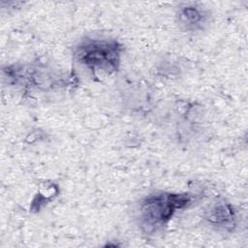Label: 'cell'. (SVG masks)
Segmentation results:
<instances>
[{
	"instance_id": "cell-2",
	"label": "cell",
	"mask_w": 248,
	"mask_h": 248,
	"mask_svg": "<svg viewBox=\"0 0 248 248\" xmlns=\"http://www.w3.org/2000/svg\"><path fill=\"white\" fill-rule=\"evenodd\" d=\"M122 46L115 40L86 39L75 48L78 63L92 73L110 75L117 72L121 60Z\"/></svg>"
},
{
	"instance_id": "cell-3",
	"label": "cell",
	"mask_w": 248,
	"mask_h": 248,
	"mask_svg": "<svg viewBox=\"0 0 248 248\" xmlns=\"http://www.w3.org/2000/svg\"><path fill=\"white\" fill-rule=\"evenodd\" d=\"M179 26L188 31L201 30L209 18L208 11L197 3H187L180 6L176 14Z\"/></svg>"
},
{
	"instance_id": "cell-1",
	"label": "cell",
	"mask_w": 248,
	"mask_h": 248,
	"mask_svg": "<svg viewBox=\"0 0 248 248\" xmlns=\"http://www.w3.org/2000/svg\"><path fill=\"white\" fill-rule=\"evenodd\" d=\"M192 197L187 193H156L140 202L138 217L143 232L152 233L168 225L174 213L187 207Z\"/></svg>"
},
{
	"instance_id": "cell-4",
	"label": "cell",
	"mask_w": 248,
	"mask_h": 248,
	"mask_svg": "<svg viewBox=\"0 0 248 248\" xmlns=\"http://www.w3.org/2000/svg\"><path fill=\"white\" fill-rule=\"evenodd\" d=\"M204 218L211 226L231 231L236 224V213L233 206L228 202H216L206 209Z\"/></svg>"
}]
</instances>
